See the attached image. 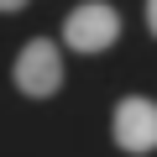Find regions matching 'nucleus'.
Masks as SVG:
<instances>
[{"instance_id": "obj_1", "label": "nucleus", "mask_w": 157, "mask_h": 157, "mask_svg": "<svg viewBox=\"0 0 157 157\" xmlns=\"http://www.w3.org/2000/svg\"><path fill=\"white\" fill-rule=\"evenodd\" d=\"M115 37H121V16L105 0H84V6H73L68 21H63V42L73 52H105V47H115Z\"/></svg>"}, {"instance_id": "obj_2", "label": "nucleus", "mask_w": 157, "mask_h": 157, "mask_svg": "<svg viewBox=\"0 0 157 157\" xmlns=\"http://www.w3.org/2000/svg\"><path fill=\"white\" fill-rule=\"evenodd\" d=\"M58 84H63V58H58V47H52L47 37H32V42L21 47V58H16V89L32 94V100H47V94H58Z\"/></svg>"}, {"instance_id": "obj_3", "label": "nucleus", "mask_w": 157, "mask_h": 157, "mask_svg": "<svg viewBox=\"0 0 157 157\" xmlns=\"http://www.w3.org/2000/svg\"><path fill=\"white\" fill-rule=\"evenodd\" d=\"M110 131H115V141H121L126 152H152V147H157V100H141V94L121 100Z\"/></svg>"}, {"instance_id": "obj_4", "label": "nucleus", "mask_w": 157, "mask_h": 157, "mask_svg": "<svg viewBox=\"0 0 157 157\" xmlns=\"http://www.w3.org/2000/svg\"><path fill=\"white\" fill-rule=\"evenodd\" d=\"M147 26H152V37H157V0H147Z\"/></svg>"}, {"instance_id": "obj_5", "label": "nucleus", "mask_w": 157, "mask_h": 157, "mask_svg": "<svg viewBox=\"0 0 157 157\" xmlns=\"http://www.w3.org/2000/svg\"><path fill=\"white\" fill-rule=\"evenodd\" d=\"M21 6H26V0H0V11H6V16H11V11H21Z\"/></svg>"}]
</instances>
